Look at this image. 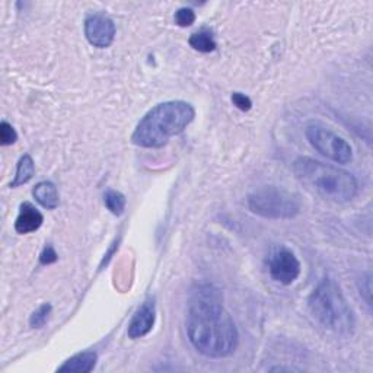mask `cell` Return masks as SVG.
I'll use <instances>...</instances> for the list:
<instances>
[{"label": "cell", "instance_id": "obj_1", "mask_svg": "<svg viewBox=\"0 0 373 373\" xmlns=\"http://www.w3.org/2000/svg\"><path fill=\"white\" fill-rule=\"evenodd\" d=\"M185 328L194 349L210 359L232 356L239 343L235 322L223 306L220 293L212 286H200L193 292Z\"/></svg>", "mask_w": 373, "mask_h": 373}, {"label": "cell", "instance_id": "obj_2", "mask_svg": "<svg viewBox=\"0 0 373 373\" xmlns=\"http://www.w3.org/2000/svg\"><path fill=\"white\" fill-rule=\"evenodd\" d=\"M195 111L185 101H168L154 107L136 126L132 142L136 146L156 149L183 133L194 120Z\"/></svg>", "mask_w": 373, "mask_h": 373}, {"label": "cell", "instance_id": "obj_3", "mask_svg": "<svg viewBox=\"0 0 373 373\" xmlns=\"http://www.w3.org/2000/svg\"><path fill=\"white\" fill-rule=\"evenodd\" d=\"M293 172L311 193L334 203H347L357 194V181L350 172L312 158H297Z\"/></svg>", "mask_w": 373, "mask_h": 373}, {"label": "cell", "instance_id": "obj_4", "mask_svg": "<svg viewBox=\"0 0 373 373\" xmlns=\"http://www.w3.org/2000/svg\"><path fill=\"white\" fill-rule=\"evenodd\" d=\"M308 306L314 319L326 330L341 337L353 334L356 327L355 312L334 280H322L309 296Z\"/></svg>", "mask_w": 373, "mask_h": 373}, {"label": "cell", "instance_id": "obj_5", "mask_svg": "<svg viewBox=\"0 0 373 373\" xmlns=\"http://www.w3.org/2000/svg\"><path fill=\"white\" fill-rule=\"evenodd\" d=\"M248 209L264 219H292L301 212V202L290 191L265 185L248 194Z\"/></svg>", "mask_w": 373, "mask_h": 373}, {"label": "cell", "instance_id": "obj_6", "mask_svg": "<svg viewBox=\"0 0 373 373\" xmlns=\"http://www.w3.org/2000/svg\"><path fill=\"white\" fill-rule=\"evenodd\" d=\"M305 134L322 156H326L337 163H349L353 159V149L343 137L337 136L319 122H311L306 126Z\"/></svg>", "mask_w": 373, "mask_h": 373}, {"label": "cell", "instance_id": "obj_7", "mask_svg": "<svg viewBox=\"0 0 373 373\" xmlns=\"http://www.w3.org/2000/svg\"><path fill=\"white\" fill-rule=\"evenodd\" d=\"M268 271L271 279L289 286L301 275V263L287 248H277L268 258Z\"/></svg>", "mask_w": 373, "mask_h": 373}, {"label": "cell", "instance_id": "obj_8", "mask_svg": "<svg viewBox=\"0 0 373 373\" xmlns=\"http://www.w3.org/2000/svg\"><path fill=\"white\" fill-rule=\"evenodd\" d=\"M85 35L89 44L96 48H107L113 44L115 37V25L113 19L105 15L93 13L85 21Z\"/></svg>", "mask_w": 373, "mask_h": 373}, {"label": "cell", "instance_id": "obj_9", "mask_svg": "<svg viewBox=\"0 0 373 373\" xmlns=\"http://www.w3.org/2000/svg\"><path fill=\"white\" fill-rule=\"evenodd\" d=\"M155 319H156L155 302L154 299H147L139 306V309L136 311V314L130 321L127 330L129 337L137 340L147 335L155 326Z\"/></svg>", "mask_w": 373, "mask_h": 373}, {"label": "cell", "instance_id": "obj_10", "mask_svg": "<svg viewBox=\"0 0 373 373\" xmlns=\"http://www.w3.org/2000/svg\"><path fill=\"white\" fill-rule=\"evenodd\" d=\"M44 222V216L38 209H35L31 203L21 205L19 214L15 222V231L21 235L35 232L41 228Z\"/></svg>", "mask_w": 373, "mask_h": 373}, {"label": "cell", "instance_id": "obj_11", "mask_svg": "<svg viewBox=\"0 0 373 373\" xmlns=\"http://www.w3.org/2000/svg\"><path fill=\"white\" fill-rule=\"evenodd\" d=\"M98 356L93 352H84L76 356L70 357L64 362L63 366H60L59 372H78V373H89L93 370L96 365Z\"/></svg>", "mask_w": 373, "mask_h": 373}, {"label": "cell", "instance_id": "obj_12", "mask_svg": "<svg viewBox=\"0 0 373 373\" xmlns=\"http://www.w3.org/2000/svg\"><path fill=\"white\" fill-rule=\"evenodd\" d=\"M35 200L45 209L53 210L59 206V193L53 183L41 181L33 190Z\"/></svg>", "mask_w": 373, "mask_h": 373}, {"label": "cell", "instance_id": "obj_13", "mask_svg": "<svg viewBox=\"0 0 373 373\" xmlns=\"http://www.w3.org/2000/svg\"><path fill=\"white\" fill-rule=\"evenodd\" d=\"M35 173V165L34 161L30 155H23L16 166V173H15V178L11 183L12 188H16L19 185L27 184L28 181H31V178L34 177Z\"/></svg>", "mask_w": 373, "mask_h": 373}, {"label": "cell", "instance_id": "obj_14", "mask_svg": "<svg viewBox=\"0 0 373 373\" xmlns=\"http://www.w3.org/2000/svg\"><path fill=\"white\" fill-rule=\"evenodd\" d=\"M190 45L200 53H212L216 50V41L213 40L212 34L207 31H198L193 34L188 40Z\"/></svg>", "mask_w": 373, "mask_h": 373}, {"label": "cell", "instance_id": "obj_15", "mask_svg": "<svg viewBox=\"0 0 373 373\" xmlns=\"http://www.w3.org/2000/svg\"><path fill=\"white\" fill-rule=\"evenodd\" d=\"M104 203L113 214L121 216L124 213V209H126V197H124L120 191L110 190L104 195Z\"/></svg>", "mask_w": 373, "mask_h": 373}, {"label": "cell", "instance_id": "obj_16", "mask_svg": "<svg viewBox=\"0 0 373 373\" xmlns=\"http://www.w3.org/2000/svg\"><path fill=\"white\" fill-rule=\"evenodd\" d=\"M52 314V305L50 304H44L42 306H40L30 318V324L33 328H41L45 326V322Z\"/></svg>", "mask_w": 373, "mask_h": 373}, {"label": "cell", "instance_id": "obj_17", "mask_svg": "<svg viewBox=\"0 0 373 373\" xmlns=\"http://www.w3.org/2000/svg\"><path fill=\"white\" fill-rule=\"evenodd\" d=\"M16 140H18V134L12 127V124H9L8 121L0 122V144L9 146L13 144Z\"/></svg>", "mask_w": 373, "mask_h": 373}, {"label": "cell", "instance_id": "obj_18", "mask_svg": "<svg viewBox=\"0 0 373 373\" xmlns=\"http://www.w3.org/2000/svg\"><path fill=\"white\" fill-rule=\"evenodd\" d=\"M194 21H195V13L190 8H181L176 12V23L178 25V27H183V28L191 27Z\"/></svg>", "mask_w": 373, "mask_h": 373}, {"label": "cell", "instance_id": "obj_19", "mask_svg": "<svg viewBox=\"0 0 373 373\" xmlns=\"http://www.w3.org/2000/svg\"><path fill=\"white\" fill-rule=\"evenodd\" d=\"M232 103L236 108H239L241 111H250L253 107L251 99L248 98L246 95L241 93V92H234L232 93Z\"/></svg>", "mask_w": 373, "mask_h": 373}, {"label": "cell", "instance_id": "obj_20", "mask_svg": "<svg viewBox=\"0 0 373 373\" xmlns=\"http://www.w3.org/2000/svg\"><path fill=\"white\" fill-rule=\"evenodd\" d=\"M57 258H59V256H57V253L54 251V248H53L52 245H48V246L44 248V251H42L41 256H40V263L44 264V265H48V264L56 263Z\"/></svg>", "mask_w": 373, "mask_h": 373}]
</instances>
